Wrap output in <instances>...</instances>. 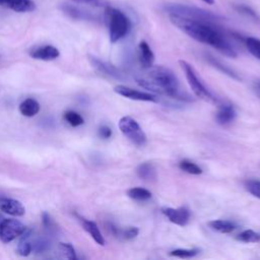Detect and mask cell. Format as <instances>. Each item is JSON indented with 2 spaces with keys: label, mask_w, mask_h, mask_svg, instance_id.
<instances>
[{
  "label": "cell",
  "mask_w": 260,
  "mask_h": 260,
  "mask_svg": "<svg viewBox=\"0 0 260 260\" xmlns=\"http://www.w3.org/2000/svg\"><path fill=\"white\" fill-rule=\"evenodd\" d=\"M29 236V233L25 234V237L19 242L18 246H17V252L21 255V256H27L30 254V252L32 251L31 249V244L27 241V238Z\"/></svg>",
  "instance_id": "28"
},
{
  "label": "cell",
  "mask_w": 260,
  "mask_h": 260,
  "mask_svg": "<svg viewBox=\"0 0 260 260\" xmlns=\"http://www.w3.org/2000/svg\"><path fill=\"white\" fill-rule=\"evenodd\" d=\"M40 111V104L34 99H26L19 105V112L25 117H34Z\"/></svg>",
  "instance_id": "18"
},
{
  "label": "cell",
  "mask_w": 260,
  "mask_h": 260,
  "mask_svg": "<svg viewBox=\"0 0 260 260\" xmlns=\"http://www.w3.org/2000/svg\"><path fill=\"white\" fill-rule=\"evenodd\" d=\"M199 253L198 249H176L169 253L170 256L177 258H191Z\"/></svg>",
  "instance_id": "25"
},
{
  "label": "cell",
  "mask_w": 260,
  "mask_h": 260,
  "mask_svg": "<svg viewBox=\"0 0 260 260\" xmlns=\"http://www.w3.org/2000/svg\"><path fill=\"white\" fill-rule=\"evenodd\" d=\"M246 47L248 51L257 59L260 60V40L257 38L249 37L245 40Z\"/></svg>",
  "instance_id": "24"
},
{
  "label": "cell",
  "mask_w": 260,
  "mask_h": 260,
  "mask_svg": "<svg viewBox=\"0 0 260 260\" xmlns=\"http://www.w3.org/2000/svg\"><path fill=\"white\" fill-rule=\"evenodd\" d=\"M165 9L169 14L183 16V17L192 18V19L206 20L211 22H216L219 19L218 15L210 11H206L204 9H201L195 6H190L185 4H170V5H167Z\"/></svg>",
  "instance_id": "4"
},
{
  "label": "cell",
  "mask_w": 260,
  "mask_h": 260,
  "mask_svg": "<svg viewBox=\"0 0 260 260\" xmlns=\"http://www.w3.org/2000/svg\"><path fill=\"white\" fill-rule=\"evenodd\" d=\"M236 118V111L231 105H222L215 114V120L220 125H225L234 121Z\"/></svg>",
  "instance_id": "15"
},
{
  "label": "cell",
  "mask_w": 260,
  "mask_h": 260,
  "mask_svg": "<svg viewBox=\"0 0 260 260\" xmlns=\"http://www.w3.org/2000/svg\"><path fill=\"white\" fill-rule=\"evenodd\" d=\"M208 226L221 234H230L236 230V224L230 220H224V219H214L209 221Z\"/></svg>",
  "instance_id": "17"
},
{
  "label": "cell",
  "mask_w": 260,
  "mask_h": 260,
  "mask_svg": "<svg viewBox=\"0 0 260 260\" xmlns=\"http://www.w3.org/2000/svg\"><path fill=\"white\" fill-rule=\"evenodd\" d=\"M72 1L79 2V3H86V4H90V5H94V6L102 5L101 0H72Z\"/></svg>",
  "instance_id": "34"
},
{
  "label": "cell",
  "mask_w": 260,
  "mask_h": 260,
  "mask_svg": "<svg viewBox=\"0 0 260 260\" xmlns=\"http://www.w3.org/2000/svg\"><path fill=\"white\" fill-rule=\"evenodd\" d=\"M161 212L168 217V219L177 224L184 226L188 223L190 219V211L186 207H179V208H171V207H164L161 208Z\"/></svg>",
  "instance_id": "9"
},
{
  "label": "cell",
  "mask_w": 260,
  "mask_h": 260,
  "mask_svg": "<svg viewBox=\"0 0 260 260\" xmlns=\"http://www.w3.org/2000/svg\"><path fill=\"white\" fill-rule=\"evenodd\" d=\"M114 91L124 98L134 100V101H140V102H157L156 95L153 93L145 92V91H140L134 88H131L129 86L125 85H117L114 88Z\"/></svg>",
  "instance_id": "8"
},
{
  "label": "cell",
  "mask_w": 260,
  "mask_h": 260,
  "mask_svg": "<svg viewBox=\"0 0 260 260\" xmlns=\"http://www.w3.org/2000/svg\"><path fill=\"white\" fill-rule=\"evenodd\" d=\"M0 6L15 12H29L36 9V4L31 0H0Z\"/></svg>",
  "instance_id": "13"
},
{
  "label": "cell",
  "mask_w": 260,
  "mask_h": 260,
  "mask_svg": "<svg viewBox=\"0 0 260 260\" xmlns=\"http://www.w3.org/2000/svg\"><path fill=\"white\" fill-rule=\"evenodd\" d=\"M205 57H206V60H207L213 67L217 68V69H218L219 71H221L222 73L229 75L230 77H232V78H234V79H238V80L240 79V77L237 75V73H235L231 68H229L228 66H225L224 64H222L220 61H218V60L215 59L214 57H212V56H210V55H206Z\"/></svg>",
  "instance_id": "21"
},
{
  "label": "cell",
  "mask_w": 260,
  "mask_h": 260,
  "mask_svg": "<svg viewBox=\"0 0 260 260\" xmlns=\"http://www.w3.org/2000/svg\"><path fill=\"white\" fill-rule=\"evenodd\" d=\"M257 88L260 90V81L257 83Z\"/></svg>",
  "instance_id": "37"
},
{
  "label": "cell",
  "mask_w": 260,
  "mask_h": 260,
  "mask_svg": "<svg viewBox=\"0 0 260 260\" xmlns=\"http://www.w3.org/2000/svg\"><path fill=\"white\" fill-rule=\"evenodd\" d=\"M60 248H61V251L63 252V254L66 258L76 259L75 251H74V248L72 247V245H70L68 243H60Z\"/></svg>",
  "instance_id": "32"
},
{
  "label": "cell",
  "mask_w": 260,
  "mask_h": 260,
  "mask_svg": "<svg viewBox=\"0 0 260 260\" xmlns=\"http://www.w3.org/2000/svg\"><path fill=\"white\" fill-rule=\"evenodd\" d=\"M179 63H180V66H181V68L183 69V71L185 73L187 81H188L192 91L194 92V94L197 98H199L203 101H206L208 103H216V101H217L216 98L201 82V80L197 76L196 71L193 68V66L185 60H180Z\"/></svg>",
  "instance_id": "5"
},
{
  "label": "cell",
  "mask_w": 260,
  "mask_h": 260,
  "mask_svg": "<svg viewBox=\"0 0 260 260\" xmlns=\"http://www.w3.org/2000/svg\"><path fill=\"white\" fill-rule=\"evenodd\" d=\"M235 9L238 12H240V13H242V14H244V15L252 18V19L259 20V17L257 15V13L251 7H249L245 4H237V5H235Z\"/></svg>",
  "instance_id": "29"
},
{
  "label": "cell",
  "mask_w": 260,
  "mask_h": 260,
  "mask_svg": "<svg viewBox=\"0 0 260 260\" xmlns=\"http://www.w3.org/2000/svg\"><path fill=\"white\" fill-rule=\"evenodd\" d=\"M25 231V226L17 219L3 218L0 221V240L3 243H9L21 236Z\"/></svg>",
  "instance_id": "7"
},
{
  "label": "cell",
  "mask_w": 260,
  "mask_h": 260,
  "mask_svg": "<svg viewBox=\"0 0 260 260\" xmlns=\"http://www.w3.org/2000/svg\"><path fill=\"white\" fill-rule=\"evenodd\" d=\"M170 19L177 27L197 42L209 45L228 57H237L238 54L236 49L216 27L214 22L192 19L173 14H170Z\"/></svg>",
  "instance_id": "1"
},
{
  "label": "cell",
  "mask_w": 260,
  "mask_h": 260,
  "mask_svg": "<svg viewBox=\"0 0 260 260\" xmlns=\"http://www.w3.org/2000/svg\"><path fill=\"white\" fill-rule=\"evenodd\" d=\"M99 135H100V137H102V138H104V139H108V138H110L111 137V135H112V130H111V128L110 127H108V126H101L100 128H99Z\"/></svg>",
  "instance_id": "33"
},
{
  "label": "cell",
  "mask_w": 260,
  "mask_h": 260,
  "mask_svg": "<svg viewBox=\"0 0 260 260\" xmlns=\"http://www.w3.org/2000/svg\"><path fill=\"white\" fill-rule=\"evenodd\" d=\"M60 55L59 50L51 45H46L39 47L30 52V57L38 60H44V61H51L58 58Z\"/></svg>",
  "instance_id": "12"
},
{
  "label": "cell",
  "mask_w": 260,
  "mask_h": 260,
  "mask_svg": "<svg viewBox=\"0 0 260 260\" xmlns=\"http://www.w3.org/2000/svg\"><path fill=\"white\" fill-rule=\"evenodd\" d=\"M138 233H139L138 228H136V226H129L126 230H123V231L120 230L118 237H122L124 240H132V239L137 237Z\"/></svg>",
  "instance_id": "31"
},
{
  "label": "cell",
  "mask_w": 260,
  "mask_h": 260,
  "mask_svg": "<svg viewBox=\"0 0 260 260\" xmlns=\"http://www.w3.org/2000/svg\"><path fill=\"white\" fill-rule=\"evenodd\" d=\"M179 168L188 173V174H191V175H200L202 173V169L196 165L195 162L191 161V160H188V159H183L179 162Z\"/></svg>",
  "instance_id": "23"
},
{
  "label": "cell",
  "mask_w": 260,
  "mask_h": 260,
  "mask_svg": "<svg viewBox=\"0 0 260 260\" xmlns=\"http://www.w3.org/2000/svg\"><path fill=\"white\" fill-rule=\"evenodd\" d=\"M119 129L125 137L137 146H144L147 142V137L137 123L136 120L129 116H124L119 120Z\"/></svg>",
  "instance_id": "6"
},
{
  "label": "cell",
  "mask_w": 260,
  "mask_h": 260,
  "mask_svg": "<svg viewBox=\"0 0 260 260\" xmlns=\"http://www.w3.org/2000/svg\"><path fill=\"white\" fill-rule=\"evenodd\" d=\"M105 16L109 28L110 41L112 43H116L127 36L131 28V21L123 11L107 6Z\"/></svg>",
  "instance_id": "3"
},
{
  "label": "cell",
  "mask_w": 260,
  "mask_h": 260,
  "mask_svg": "<svg viewBox=\"0 0 260 260\" xmlns=\"http://www.w3.org/2000/svg\"><path fill=\"white\" fill-rule=\"evenodd\" d=\"M49 248H50V243H49L48 240H46L44 238L38 239L34 242V244H31L32 251H36V252H39V253L47 251Z\"/></svg>",
  "instance_id": "30"
},
{
  "label": "cell",
  "mask_w": 260,
  "mask_h": 260,
  "mask_svg": "<svg viewBox=\"0 0 260 260\" xmlns=\"http://www.w3.org/2000/svg\"><path fill=\"white\" fill-rule=\"evenodd\" d=\"M245 188L254 197L260 199V180H247L245 182Z\"/></svg>",
  "instance_id": "26"
},
{
  "label": "cell",
  "mask_w": 260,
  "mask_h": 260,
  "mask_svg": "<svg viewBox=\"0 0 260 260\" xmlns=\"http://www.w3.org/2000/svg\"><path fill=\"white\" fill-rule=\"evenodd\" d=\"M82 225H83V229L90 235V237L94 240V242L96 244H99L101 246L105 245V243H106L105 239L95 222H93L91 220L82 219Z\"/></svg>",
  "instance_id": "16"
},
{
  "label": "cell",
  "mask_w": 260,
  "mask_h": 260,
  "mask_svg": "<svg viewBox=\"0 0 260 260\" xmlns=\"http://www.w3.org/2000/svg\"><path fill=\"white\" fill-rule=\"evenodd\" d=\"M64 118L73 127H77L83 124V118L74 111H67L64 114Z\"/></svg>",
  "instance_id": "27"
},
{
  "label": "cell",
  "mask_w": 260,
  "mask_h": 260,
  "mask_svg": "<svg viewBox=\"0 0 260 260\" xmlns=\"http://www.w3.org/2000/svg\"><path fill=\"white\" fill-rule=\"evenodd\" d=\"M0 210L13 216H21L25 212V208L18 200L6 197H0Z\"/></svg>",
  "instance_id": "10"
},
{
  "label": "cell",
  "mask_w": 260,
  "mask_h": 260,
  "mask_svg": "<svg viewBox=\"0 0 260 260\" xmlns=\"http://www.w3.org/2000/svg\"><path fill=\"white\" fill-rule=\"evenodd\" d=\"M202 1H204L205 3H207V4H209V5H211V4L214 3V0H202Z\"/></svg>",
  "instance_id": "36"
},
{
  "label": "cell",
  "mask_w": 260,
  "mask_h": 260,
  "mask_svg": "<svg viewBox=\"0 0 260 260\" xmlns=\"http://www.w3.org/2000/svg\"><path fill=\"white\" fill-rule=\"evenodd\" d=\"M236 239L243 243H259L260 242V234L254 232L252 230H245L241 232Z\"/></svg>",
  "instance_id": "22"
},
{
  "label": "cell",
  "mask_w": 260,
  "mask_h": 260,
  "mask_svg": "<svg viewBox=\"0 0 260 260\" xmlns=\"http://www.w3.org/2000/svg\"><path fill=\"white\" fill-rule=\"evenodd\" d=\"M89 61L91 63V65L100 72L104 73V74H107L111 77H114V78H117V79H122L123 78V74L120 72L119 69H117L114 65L110 64V63H107V62H104L93 56H90L89 57Z\"/></svg>",
  "instance_id": "11"
},
{
  "label": "cell",
  "mask_w": 260,
  "mask_h": 260,
  "mask_svg": "<svg viewBox=\"0 0 260 260\" xmlns=\"http://www.w3.org/2000/svg\"><path fill=\"white\" fill-rule=\"evenodd\" d=\"M127 195L136 201H146L151 198V192L145 188L133 187L127 190Z\"/></svg>",
  "instance_id": "20"
},
{
  "label": "cell",
  "mask_w": 260,
  "mask_h": 260,
  "mask_svg": "<svg viewBox=\"0 0 260 260\" xmlns=\"http://www.w3.org/2000/svg\"><path fill=\"white\" fill-rule=\"evenodd\" d=\"M43 222L46 226H50V223H51V219H50V216L48 213L44 212L43 213Z\"/></svg>",
  "instance_id": "35"
},
{
  "label": "cell",
  "mask_w": 260,
  "mask_h": 260,
  "mask_svg": "<svg viewBox=\"0 0 260 260\" xmlns=\"http://www.w3.org/2000/svg\"><path fill=\"white\" fill-rule=\"evenodd\" d=\"M137 176L144 181H151L155 179V169L150 162H142L136 169Z\"/></svg>",
  "instance_id": "19"
},
{
  "label": "cell",
  "mask_w": 260,
  "mask_h": 260,
  "mask_svg": "<svg viewBox=\"0 0 260 260\" xmlns=\"http://www.w3.org/2000/svg\"><path fill=\"white\" fill-rule=\"evenodd\" d=\"M138 57L141 66L146 69L153 65L154 54L149 45L145 41H141L138 45Z\"/></svg>",
  "instance_id": "14"
},
{
  "label": "cell",
  "mask_w": 260,
  "mask_h": 260,
  "mask_svg": "<svg viewBox=\"0 0 260 260\" xmlns=\"http://www.w3.org/2000/svg\"><path fill=\"white\" fill-rule=\"evenodd\" d=\"M136 82L151 92L178 99L180 96L179 80L175 73L165 66H150L136 77Z\"/></svg>",
  "instance_id": "2"
}]
</instances>
